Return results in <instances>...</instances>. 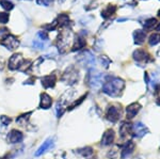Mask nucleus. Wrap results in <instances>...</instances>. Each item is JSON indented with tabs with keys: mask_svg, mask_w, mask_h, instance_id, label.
Returning a JSON list of instances; mask_svg holds the SVG:
<instances>
[{
	"mask_svg": "<svg viewBox=\"0 0 160 159\" xmlns=\"http://www.w3.org/2000/svg\"><path fill=\"white\" fill-rule=\"evenodd\" d=\"M125 88V81L120 77L108 76L102 84V92L111 97H118L122 94Z\"/></svg>",
	"mask_w": 160,
	"mask_h": 159,
	"instance_id": "f257e3e1",
	"label": "nucleus"
},
{
	"mask_svg": "<svg viewBox=\"0 0 160 159\" xmlns=\"http://www.w3.org/2000/svg\"><path fill=\"white\" fill-rule=\"evenodd\" d=\"M87 83L93 90L100 89L102 87V74L94 68H91L87 76Z\"/></svg>",
	"mask_w": 160,
	"mask_h": 159,
	"instance_id": "f03ea898",
	"label": "nucleus"
},
{
	"mask_svg": "<svg viewBox=\"0 0 160 159\" xmlns=\"http://www.w3.org/2000/svg\"><path fill=\"white\" fill-rule=\"evenodd\" d=\"M77 62L86 68H93L95 65L94 55L90 50L82 51L80 55H78V57H77Z\"/></svg>",
	"mask_w": 160,
	"mask_h": 159,
	"instance_id": "7ed1b4c3",
	"label": "nucleus"
},
{
	"mask_svg": "<svg viewBox=\"0 0 160 159\" xmlns=\"http://www.w3.org/2000/svg\"><path fill=\"white\" fill-rule=\"evenodd\" d=\"M61 80L63 81L64 83L75 84L77 81L79 80V72H78V70H77L74 65L69 66V67L66 68V71L64 72Z\"/></svg>",
	"mask_w": 160,
	"mask_h": 159,
	"instance_id": "20e7f679",
	"label": "nucleus"
},
{
	"mask_svg": "<svg viewBox=\"0 0 160 159\" xmlns=\"http://www.w3.org/2000/svg\"><path fill=\"white\" fill-rule=\"evenodd\" d=\"M132 57H133V60H135L140 66H143V65H145V64H148V62H151V61H153L152 56L144 49L135 50L132 53Z\"/></svg>",
	"mask_w": 160,
	"mask_h": 159,
	"instance_id": "39448f33",
	"label": "nucleus"
},
{
	"mask_svg": "<svg viewBox=\"0 0 160 159\" xmlns=\"http://www.w3.org/2000/svg\"><path fill=\"white\" fill-rule=\"evenodd\" d=\"M121 115H122V109H121V105L118 104H112L108 107L107 112H106V117L109 120L110 122L115 123L120 120Z\"/></svg>",
	"mask_w": 160,
	"mask_h": 159,
	"instance_id": "423d86ee",
	"label": "nucleus"
},
{
	"mask_svg": "<svg viewBox=\"0 0 160 159\" xmlns=\"http://www.w3.org/2000/svg\"><path fill=\"white\" fill-rule=\"evenodd\" d=\"M72 38V32L69 30H65L64 32H62L60 37L58 38V48L60 50V52H65V50L68 48L69 45V40Z\"/></svg>",
	"mask_w": 160,
	"mask_h": 159,
	"instance_id": "0eeeda50",
	"label": "nucleus"
},
{
	"mask_svg": "<svg viewBox=\"0 0 160 159\" xmlns=\"http://www.w3.org/2000/svg\"><path fill=\"white\" fill-rule=\"evenodd\" d=\"M0 44H1L2 46H4L7 49L14 50L19 46V41L16 37H14V35H12L9 33L8 35L2 37V41L0 42Z\"/></svg>",
	"mask_w": 160,
	"mask_h": 159,
	"instance_id": "6e6552de",
	"label": "nucleus"
},
{
	"mask_svg": "<svg viewBox=\"0 0 160 159\" xmlns=\"http://www.w3.org/2000/svg\"><path fill=\"white\" fill-rule=\"evenodd\" d=\"M24 58L20 53H15L9 60V68L10 70H19L22 64L24 63Z\"/></svg>",
	"mask_w": 160,
	"mask_h": 159,
	"instance_id": "1a4fd4ad",
	"label": "nucleus"
},
{
	"mask_svg": "<svg viewBox=\"0 0 160 159\" xmlns=\"http://www.w3.org/2000/svg\"><path fill=\"white\" fill-rule=\"evenodd\" d=\"M148 132V128L141 122H138L132 125V134L137 138H142Z\"/></svg>",
	"mask_w": 160,
	"mask_h": 159,
	"instance_id": "9d476101",
	"label": "nucleus"
},
{
	"mask_svg": "<svg viewBox=\"0 0 160 159\" xmlns=\"http://www.w3.org/2000/svg\"><path fill=\"white\" fill-rule=\"evenodd\" d=\"M136 147V144L132 141H127L125 144L122 145V151H121V158L126 159L127 157H129L131 154L133 153Z\"/></svg>",
	"mask_w": 160,
	"mask_h": 159,
	"instance_id": "9b49d317",
	"label": "nucleus"
},
{
	"mask_svg": "<svg viewBox=\"0 0 160 159\" xmlns=\"http://www.w3.org/2000/svg\"><path fill=\"white\" fill-rule=\"evenodd\" d=\"M140 110H141V105L139 102H132L129 106L126 107V117H127L128 120L133 119Z\"/></svg>",
	"mask_w": 160,
	"mask_h": 159,
	"instance_id": "f8f14e48",
	"label": "nucleus"
},
{
	"mask_svg": "<svg viewBox=\"0 0 160 159\" xmlns=\"http://www.w3.org/2000/svg\"><path fill=\"white\" fill-rule=\"evenodd\" d=\"M22 139H24V135L16 129L11 130V132L8 136V141H9V143H19V142H22Z\"/></svg>",
	"mask_w": 160,
	"mask_h": 159,
	"instance_id": "ddd939ff",
	"label": "nucleus"
},
{
	"mask_svg": "<svg viewBox=\"0 0 160 159\" xmlns=\"http://www.w3.org/2000/svg\"><path fill=\"white\" fill-rule=\"evenodd\" d=\"M114 132L112 129H108L105 132V134L102 135V145L107 147V145H111L112 142L114 141Z\"/></svg>",
	"mask_w": 160,
	"mask_h": 159,
	"instance_id": "4468645a",
	"label": "nucleus"
},
{
	"mask_svg": "<svg viewBox=\"0 0 160 159\" xmlns=\"http://www.w3.org/2000/svg\"><path fill=\"white\" fill-rule=\"evenodd\" d=\"M57 81V77L55 74L52 75H47V76H44L42 78V84L45 89H49V88H53L56 84Z\"/></svg>",
	"mask_w": 160,
	"mask_h": 159,
	"instance_id": "2eb2a0df",
	"label": "nucleus"
},
{
	"mask_svg": "<svg viewBox=\"0 0 160 159\" xmlns=\"http://www.w3.org/2000/svg\"><path fill=\"white\" fill-rule=\"evenodd\" d=\"M132 134V125L130 123H127V122H124L120 127V135H121V138H126L128 137V135Z\"/></svg>",
	"mask_w": 160,
	"mask_h": 159,
	"instance_id": "dca6fc26",
	"label": "nucleus"
},
{
	"mask_svg": "<svg viewBox=\"0 0 160 159\" xmlns=\"http://www.w3.org/2000/svg\"><path fill=\"white\" fill-rule=\"evenodd\" d=\"M53 147V139H51V138H49V139H47L45 141V142L43 143L42 145H41L40 147H38V150L35 152V156H41L42 154H44L46 152L47 150H49L50 147Z\"/></svg>",
	"mask_w": 160,
	"mask_h": 159,
	"instance_id": "f3484780",
	"label": "nucleus"
},
{
	"mask_svg": "<svg viewBox=\"0 0 160 159\" xmlns=\"http://www.w3.org/2000/svg\"><path fill=\"white\" fill-rule=\"evenodd\" d=\"M84 46H86V38H84V37H82V34H78L74 40V46L72 48V50H79L81 48H83Z\"/></svg>",
	"mask_w": 160,
	"mask_h": 159,
	"instance_id": "a211bd4d",
	"label": "nucleus"
},
{
	"mask_svg": "<svg viewBox=\"0 0 160 159\" xmlns=\"http://www.w3.org/2000/svg\"><path fill=\"white\" fill-rule=\"evenodd\" d=\"M146 33L143 30H136L133 32V40H135V44L137 45H142L145 42Z\"/></svg>",
	"mask_w": 160,
	"mask_h": 159,
	"instance_id": "6ab92c4d",
	"label": "nucleus"
},
{
	"mask_svg": "<svg viewBox=\"0 0 160 159\" xmlns=\"http://www.w3.org/2000/svg\"><path fill=\"white\" fill-rule=\"evenodd\" d=\"M51 104H52V99L51 97L48 95L47 93H43L41 95V104H40V107L42 109H48L50 108Z\"/></svg>",
	"mask_w": 160,
	"mask_h": 159,
	"instance_id": "aec40b11",
	"label": "nucleus"
},
{
	"mask_svg": "<svg viewBox=\"0 0 160 159\" xmlns=\"http://www.w3.org/2000/svg\"><path fill=\"white\" fill-rule=\"evenodd\" d=\"M115 11H117V7L113 6V4H109V6H107L102 11V17L105 19H108L109 17H111L114 14Z\"/></svg>",
	"mask_w": 160,
	"mask_h": 159,
	"instance_id": "412c9836",
	"label": "nucleus"
},
{
	"mask_svg": "<svg viewBox=\"0 0 160 159\" xmlns=\"http://www.w3.org/2000/svg\"><path fill=\"white\" fill-rule=\"evenodd\" d=\"M48 44V41H45V40H42L41 37H37L34 41H33V46L38 49H44V48L47 46Z\"/></svg>",
	"mask_w": 160,
	"mask_h": 159,
	"instance_id": "4be33fe9",
	"label": "nucleus"
},
{
	"mask_svg": "<svg viewBox=\"0 0 160 159\" xmlns=\"http://www.w3.org/2000/svg\"><path fill=\"white\" fill-rule=\"evenodd\" d=\"M157 24V19L156 18H149L144 22V31H149L155 27V25Z\"/></svg>",
	"mask_w": 160,
	"mask_h": 159,
	"instance_id": "5701e85b",
	"label": "nucleus"
},
{
	"mask_svg": "<svg viewBox=\"0 0 160 159\" xmlns=\"http://www.w3.org/2000/svg\"><path fill=\"white\" fill-rule=\"evenodd\" d=\"M78 153L82 156V157H90V156L93 155V148L90 147H83V148H79Z\"/></svg>",
	"mask_w": 160,
	"mask_h": 159,
	"instance_id": "b1692460",
	"label": "nucleus"
},
{
	"mask_svg": "<svg viewBox=\"0 0 160 159\" xmlns=\"http://www.w3.org/2000/svg\"><path fill=\"white\" fill-rule=\"evenodd\" d=\"M159 42H160V34L159 33H153V34L148 37V44L151 46L157 45Z\"/></svg>",
	"mask_w": 160,
	"mask_h": 159,
	"instance_id": "393cba45",
	"label": "nucleus"
},
{
	"mask_svg": "<svg viewBox=\"0 0 160 159\" xmlns=\"http://www.w3.org/2000/svg\"><path fill=\"white\" fill-rule=\"evenodd\" d=\"M0 4H1V7L6 11H11L13 7H14V4L11 1H9V0H0Z\"/></svg>",
	"mask_w": 160,
	"mask_h": 159,
	"instance_id": "a878e982",
	"label": "nucleus"
},
{
	"mask_svg": "<svg viewBox=\"0 0 160 159\" xmlns=\"http://www.w3.org/2000/svg\"><path fill=\"white\" fill-rule=\"evenodd\" d=\"M30 114H31V112H29V113H27V114L20 115L18 119L16 120V122L18 123L20 126H25V125H26V122L28 121V119H29V115H30Z\"/></svg>",
	"mask_w": 160,
	"mask_h": 159,
	"instance_id": "bb28decb",
	"label": "nucleus"
},
{
	"mask_svg": "<svg viewBox=\"0 0 160 159\" xmlns=\"http://www.w3.org/2000/svg\"><path fill=\"white\" fill-rule=\"evenodd\" d=\"M99 61H100L102 65L104 66L105 68L109 67V65H110V63H111V60L107 57V56H100V57H99Z\"/></svg>",
	"mask_w": 160,
	"mask_h": 159,
	"instance_id": "cd10ccee",
	"label": "nucleus"
},
{
	"mask_svg": "<svg viewBox=\"0 0 160 159\" xmlns=\"http://www.w3.org/2000/svg\"><path fill=\"white\" fill-rule=\"evenodd\" d=\"M9 14L6 12H1L0 13V24H7L8 22H9Z\"/></svg>",
	"mask_w": 160,
	"mask_h": 159,
	"instance_id": "c85d7f7f",
	"label": "nucleus"
},
{
	"mask_svg": "<svg viewBox=\"0 0 160 159\" xmlns=\"http://www.w3.org/2000/svg\"><path fill=\"white\" fill-rule=\"evenodd\" d=\"M53 0H37V3L38 6L43 7H49L50 4H52Z\"/></svg>",
	"mask_w": 160,
	"mask_h": 159,
	"instance_id": "c756f323",
	"label": "nucleus"
},
{
	"mask_svg": "<svg viewBox=\"0 0 160 159\" xmlns=\"http://www.w3.org/2000/svg\"><path fill=\"white\" fill-rule=\"evenodd\" d=\"M118 147H115V148H113L112 151H110V152L107 154V156H108V157L111 158V159H114V158H117V157H118Z\"/></svg>",
	"mask_w": 160,
	"mask_h": 159,
	"instance_id": "7c9ffc66",
	"label": "nucleus"
},
{
	"mask_svg": "<svg viewBox=\"0 0 160 159\" xmlns=\"http://www.w3.org/2000/svg\"><path fill=\"white\" fill-rule=\"evenodd\" d=\"M0 121H1V123L4 125V126H7V125H9L10 123H11V119H10V117H7L6 115H2V117H0Z\"/></svg>",
	"mask_w": 160,
	"mask_h": 159,
	"instance_id": "2f4dec72",
	"label": "nucleus"
},
{
	"mask_svg": "<svg viewBox=\"0 0 160 159\" xmlns=\"http://www.w3.org/2000/svg\"><path fill=\"white\" fill-rule=\"evenodd\" d=\"M0 159H13V158H12L11 155H6L4 157H2V158H0Z\"/></svg>",
	"mask_w": 160,
	"mask_h": 159,
	"instance_id": "473e14b6",
	"label": "nucleus"
},
{
	"mask_svg": "<svg viewBox=\"0 0 160 159\" xmlns=\"http://www.w3.org/2000/svg\"><path fill=\"white\" fill-rule=\"evenodd\" d=\"M155 29H156L157 31H160V22H158V25H157L156 27H155Z\"/></svg>",
	"mask_w": 160,
	"mask_h": 159,
	"instance_id": "72a5a7b5",
	"label": "nucleus"
},
{
	"mask_svg": "<svg viewBox=\"0 0 160 159\" xmlns=\"http://www.w3.org/2000/svg\"><path fill=\"white\" fill-rule=\"evenodd\" d=\"M156 102H157V105H158V106H160V97H159L158 99H157V101H156Z\"/></svg>",
	"mask_w": 160,
	"mask_h": 159,
	"instance_id": "f704fd0d",
	"label": "nucleus"
},
{
	"mask_svg": "<svg viewBox=\"0 0 160 159\" xmlns=\"http://www.w3.org/2000/svg\"><path fill=\"white\" fill-rule=\"evenodd\" d=\"M157 56H158V57H160V48H159V50L157 51Z\"/></svg>",
	"mask_w": 160,
	"mask_h": 159,
	"instance_id": "c9c22d12",
	"label": "nucleus"
},
{
	"mask_svg": "<svg viewBox=\"0 0 160 159\" xmlns=\"http://www.w3.org/2000/svg\"><path fill=\"white\" fill-rule=\"evenodd\" d=\"M158 16H160V10H159V11H158Z\"/></svg>",
	"mask_w": 160,
	"mask_h": 159,
	"instance_id": "e433bc0d",
	"label": "nucleus"
},
{
	"mask_svg": "<svg viewBox=\"0 0 160 159\" xmlns=\"http://www.w3.org/2000/svg\"><path fill=\"white\" fill-rule=\"evenodd\" d=\"M91 159H94V158H91Z\"/></svg>",
	"mask_w": 160,
	"mask_h": 159,
	"instance_id": "4c0bfd02",
	"label": "nucleus"
}]
</instances>
